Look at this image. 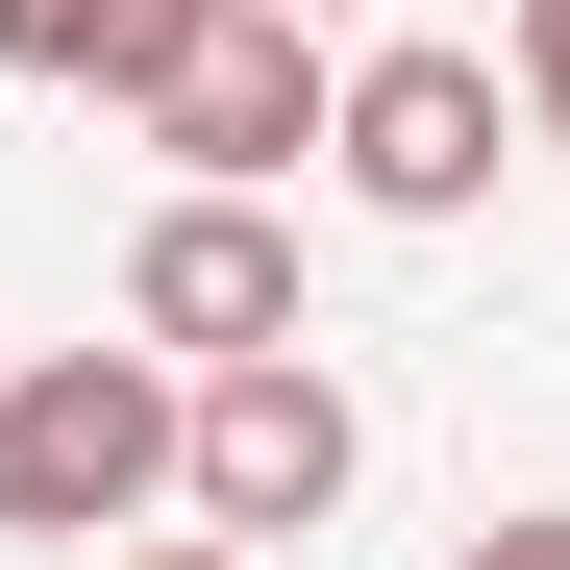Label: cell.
<instances>
[{
    "label": "cell",
    "instance_id": "9c48e42d",
    "mask_svg": "<svg viewBox=\"0 0 570 570\" xmlns=\"http://www.w3.org/2000/svg\"><path fill=\"white\" fill-rule=\"evenodd\" d=\"M298 26H372V0H298Z\"/></svg>",
    "mask_w": 570,
    "mask_h": 570
},
{
    "label": "cell",
    "instance_id": "ba28073f",
    "mask_svg": "<svg viewBox=\"0 0 570 570\" xmlns=\"http://www.w3.org/2000/svg\"><path fill=\"white\" fill-rule=\"evenodd\" d=\"M446 570H570V497H521V521H471Z\"/></svg>",
    "mask_w": 570,
    "mask_h": 570
},
{
    "label": "cell",
    "instance_id": "277c9868",
    "mask_svg": "<svg viewBox=\"0 0 570 570\" xmlns=\"http://www.w3.org/2000/svg\"><path fill=\"white\" fill-rule=\"evenodd\" d=\"M323 100H347V75H323V26H298V0H224V26L174 50V75H149L125 125H149L174 174H224V199H273V174L323 149Z\"/></svg>",
    "mask_w": 570,
    "mask_h": 570
},
{
    "label": "cell",
    "instance_id": "7a4b0ae2",
    "mask_svg": "<svg viewBox=\"0 0 570 570\" xmlns=\"http://www.w3.org/2000/svg\"><path fill=\"white\" fill-rule=\"evenodd\" d=\"M347 471H372V422H347L323 347H224V372H174V497H199L224 546H323Z\"/></svg>",
    "mask_w": 570,
    "mask_h": 570
},
{
    "label": "cell",
    "instance_id": "6da1fadb",
    "mask_svg": "<svg viewBox=\"0 0 570 570\" xmlns=\"http://www.w3.org/2000/svg\"><path fill=\"white\" fill-rule=\"evenodd\" d=\"M174 497V347H26L0 372V546H125Z\"/></svg>",
    "mask_w": 570,
    "mask_h": 570
},
{
    "label": "cell",
    "instance_id": "3957f363",
    "mask_svg": "<svg viewBox=\"0 0 570 570\" xmlns=\"http://www.w3.org/2000/svg\"><path fill=\"white\" fill-rule=\"evenodd\" d=\"M497 149H521V75L446 50V26H422V50H347V100H323V174H347L372 224H471Z\"/></svg>",
    "mask_w": 570,
    "mask_h": 570
},
{
    "label": "cell",
    "instance_id": "5b68a950",
    "mask_svg": "<svg viewBox=\"0 0 570 570\" xmlns=\"http://www.w3.org/2000/svg\"><path fill=\"white\" fill-rule=\"evenodd\" d=\"M125 347H174V372L298 347V224H273V199H224V174H174V199H149V248H125Z\"/></svg>",
    "mask_w": 570,
    "mask_h": 570
},
{
    "label": "cell",
    "instance_id": "8992f818",
    "mask_svg": "<svg viewBox=\"0 0 570 570\" xmlns=\"http://www.w3.org/2000/svg\"><path fill=\"white\" fill-rule=\"evenodd\" d=\"M199 26H224V0H0V75H50V100H149Z\"/></svg>",
    "mask_w": 570,
    "mask_h": 570
},
{
    "label": "cell",
    "instance_id": "52a82bcc",
    "mask_svg": "<svg viewBox=\"0 0 570 570\" xmlns=\"http://www.w3.org/2000/svg\"><path fill=\"white\" fill-rule=\"evenodd\" d=\"M497 75H521V149H570V0H521V50H497Z\"/></svg>",
    "mask_w": 570,
    "mask_h": 570
}]
</instances>
